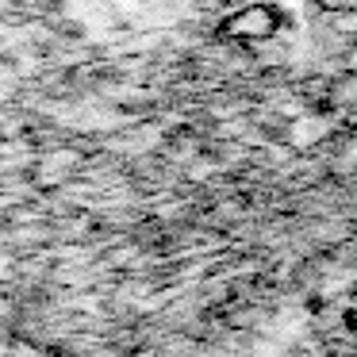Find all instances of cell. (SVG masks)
Masks as SVG:
<instances>
[{
  "instance_id": "7a4b0ae2",
  "label": "cell",
  "mask_w": 357,
  "mask_h": 357,
  "mask_svg": "<svg viewBox=\"0 0 357 357\" xmlns=\"http://www.w3.org/2000/svg\"><path fill=\"white\" fill-rule=\"evenodd\" d=\"M323 12H357V0H315Z\"/></svg>"
},
{
  "instance_id": "6da1fadb",
  "label": "cell",
  "mask_w": 357,
  "mask_h": 357,
  "mask_svg": "<svg viewBox=\"0 0 357 357\" xmlns=\"http://www.w3.org/2000/svg\"><path fill=\"white\" fill-rule=\"evenodd\" d=\"M280 31H284V12L269 0H246V4L227 12L215 27L219 39L238 43V47H261V43L277 39Z\"/></svg>"
}]
</instances>
